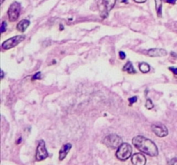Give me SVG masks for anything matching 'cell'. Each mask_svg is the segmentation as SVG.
Instances as JSON below:
<instances>
[{"label": "cell", "instance_id": "ba28073f", "mask_svg": "<svg viewBox=\"0 0 177 165\" xmlns=\"http://www.w3.org/2000/svg\"><path fill=\"white\" fill-rule=\"evenodd\" d=\"M117 0H102L103 3V10L101 11L102 17H106L109 12L112 10L116 3Z\"/></svg>", "mask_w": 177, "mask_h": 165}, {"label": "cell", "instance_id": "52a82bcc", "mask_svg": "<svg viewBox=\"0 0 177 165\" xmlns=\"http://www.w3.org/2000/svg\"><path fill=\"white\" fill-rule=\"evenodd\" d=\"M152 131L153 133L159 138H163V137H166L169 133V131H168V128L161 124V123H157V124H153L151 126Z\"/></svg>", "mask_w": 177, "mask_h": 165}, {"label": "cell", "instance_id": "e0dca14e", "mask_svg": "<svg viewBox=\"0 0 177 165\" xmlns=\"http://www.w3.org/2000/svg\"><path fill=\"white\" fill-rule=\"evenodd\" d=\"M42 73L41 72H37L36 73L33 77H32V80H37V79H41L42 78Z\"/></svg>", "mask_w": 177, "mask_h": 165}, {"label": "cell", "instance_id": "7c38bea8", "mask_svg": "<svg viewBox=\"0 0 177 165\" xmlns=\"http://www.w3.org/2000/svg\"><path fill=\"white\" fill-rule=\"evenodd\" d=\"M29 24H30V22H29V20L24 19V20L20 21V22L17 23V30L20 31V32H24L26 29H27V28L29 26Z\"/></svg>", "mask_w": 177, "mask_h": 165}, {"label": "cell", "instance_id": "4316f807", "mask_svg": "<svg viewBox=\"0 0 177 165\" xmlns=\"http://www.w3.org/2000/svg\"><path fill=\"white\" fill-rule=\"evenodd\" d=\"M20 142H22V137H20V138H19V139H18V141L17 142V144H19Z\"/></svg>", "mask_w": 177, "mask_h": 165}, {"label": "cell", "instance_id": "9c48e42d", "mask_svg": "<svg viewBox=\"0 0 177 165\" xmlns=\"http://www.w3.org/2000/svg\"><path fill=\"white\" fill-rule=\"evenodd\" d=\"M131 163L134 165H145L146 164V158L141 153H135L131 157Z\"/></svg>", "mask_w": 177, "mask_h": 165}, {"label": "cell", "instance_id": "ffe728a7", "mask_svg": "<svg viewBox=\"0 0 177 165\" xmlns=\"http://www.w3.org/2000/svg\"><path fill=\"white\" fill-rule=\"evenodd\" d=\"M169 165H177V157L172 158V159L169 162Z\"/></svg>", "mask_w": 177, "mask_h": 165}, {"label": "cell", "instance_id": "5bb4252c", "mask_svg": "<svg viewBox=\"0 0 177 165\" xmlns=\"http://www.w3.org/2000/svg\"><path fill=\"white\" fill-rule=\"evenodd\" d=\"M155 10H156L157 17H162V0H155Z\"/></svg>", "mask_w": 177, "mask_h": 165}, {"label": "cell", "instance_id": "3957f363", "mask_svg": "<svg viewBox=\"0 0 177 165\" xmlns=\"http://www.w3.org/2000/svg\"><path fill=\"white\" fill-rule=\"evenodd\" d=\"M103 143L111 149H118V147L123 144V141L118 135L110 134L104 139Z\"/></svg>", "mask_w": 177, "mask_h": 165}, {"label": "cell", "instance_id": "83f0119b", "mask_svg": "<svg viewBox=\"0 0 177 165\" xmlns=\"http://www.w3.org/2000/svg\"><path fill=\"white\" fill-rule=\"evenodd\" d=\"M3 1H4V0H2V1H1V2H2V3H3Z\"/></svg>", "mask_w": 177, "mask_h": 165}, {"label": "cell", "instance_id": "8fae6325", "mask_svg": "<svg viewBox=\"0 0 177 165\" xmlns=\"http://www.w3.org/2000/svg\"><path fill=\"white\" fill-rule=\"evenodd\" d=\"M72 148V144L70 143H67L65 144L60 150L59 151V160L60 161H62L65 159V157H67V155L68 154L69 151L71 150Z\"/></svg>", "mask_w": 177, "mask_h": 165}, {"label": "cell", "instance_id": "d4e9b609", "mask_svg": "<svg viewBox=\"0 0 177 165\" xmlns=\"http://www.w3.org/2000/svg\"><path fill=\"white\" fill-rule=\"evenodd\" d=\"M3 77H4V72H3V70H2V71H1V78L3 79Z\"/></svg>", "mask_w": 177, "mask_h": 165}, {"label": "cell", "instance_id": "484cf974", "mask_svg": "<svg viewBox=\"0 0 177 165\" xmlns=\"http://www.w3.org/2000/svg\"><path fill=\"white\" fill-rule=\"evenodd\" d=\"M120 3H128V0H118Z\"/></svg>", "mask_w": 177, "mask_h": 165}, {"label": "cell", "instance_id": "277c9868", "mask_svg": "<svg viewBox=\"0 0 177 165\" xmlns=\"http://www.w3.org/2000/svg\"><path fill=\"white\" fill-rule=\"evenodd\" d=\"M20 11H21V4L17 1L13 2L10 5L7 12L9 20L10 22H16L20 16Z\"/></svg>", "mask_w": 177, "mask_h": 165}, {"label": "cell", "instance_id": "7a4b0ae2", "mask_svg": "<svg viewBox=\"0 0 177 165\" xmlns=\"http://www.w3.org/2000/svg\"><path fill=\"white\" fill-rule=\"evenodd\" d=\"M132 147L128 143H123L118 149L116 152V157L120 161H126L131 157Z\"/></svg>", "mask_w": 177, "mask_h": 165}, {"label": "cell", "instance_id": "4fadbf2b", "mask_svg": "<svg viewBox=\"0 0 177 165\" xmlns=\"http://www.w3.org/2000/svg\"><path fill=\"white\" fill-rule=\"evenodd\" d=\"M123 71H126L127 73H129V74H135V73L137 72L136 70L134 69L133 65H132L131 62H130V61H128L126 64L125 65V66L123 67Z\"/></svg>", "mask_w": 177, "mask_h": 165}, {"label": "cell", "instance_id": "44dd1931", "mask_svg": "<svg viewBox=\"0 0 177 165\" xmlns=\"http://www.w3.org/2000/svg\"><path fill=\"white\" fill-rule=\"evenodd\" d=\"M125 57H126V54H125V52H122V51H121V52H119V59H122V60H123V59H125Z\"/></svg>", "mask_w": 177, "mask_h": 165}, {"label": "cell", "instance_id": "9a60e30c", "mask_svg": "<svg viewBox=\"0 0 177 165\" xmlns=\"http://www.w3.org/2000/svg\"><path fill=\"white\" fill-rule=\"evenodd\" d=\"M139 70L143 73H148L151 71V66L149 64H147L145 62H142L139 64Z\"/></svg>", "mask_w": 177, "mask_h": 165}, {"label": "cell", "instance_id": "cb8c5ba5", "mask_svg": "<svg viewBox=\"0 0 177 165\" xmlns=\"http://www.w3.org/2000/svg\"><path fill=\"white\" fill-rule=\"evenodd\" d=\"M134 1L137 2V3H143L146 2V0H134Z\"/></svg>", "mask_w": 177, "mask_h": 165}, {"label": "cell", "instance_id": "8992f818", "mask_svg": "<svg viewBox=\"0 0 177 165\" xmlns=\"http://www.w3.org/2000/svg\"><path fill=\"white\" fill-rule=\"evenodd\" d=\"M49 157V152L46 149L45 142L43 140L39 141V144L36 148V161H43Z\"/></svg>", "mask_w": 177, "mask_h": 165}, {"label": "cell", "instance_id": "6da1fadb", "mask_svg": "<svg viewBox=\"0 0 177 165\" xmlns=\"http://www.w3.org/2000/svg\"><path fill=\"white\" fill-rule=\"evenodd\" d=\"M132 144L138 151L150 157H156L158 155V148L155 143L144 136H136L132 139Z\"/></svg>", "mask_w": 177, "mask_h": 165}, {"label": "cell", "instance_id": "7402d4cb", "mask_svg": "<svg viewBox=\"0 0 177 165\" xmlns=\"http://www.w3.org/2000/svg\"><path fill=\"white\" fill-rule=\"evenodd\" d=\"M169 69L172 71L175 75H177V67H169Z\"/></svg>", "mask_w": 177, "mask_h": 165}, {"label": "cell", "instance_id": "30bf717a", "mask_svg": "<svg viewBox=\"0 0 177 165\" xmlns=\"http://www.w3.org/2000/svg\"><path fill=\"white\" fill-rule=\"evenodd\" d=\"M148 55L151 57H162L167 55V51L162 48H151L147 52Z\"/></svg>", "mask_w": 177, "mask_h": 165}, {"label": "cell", "instance_id": "ac0fdd59", "mask_svg": "<svg viewBox=\"0 0 177 165\" xmlns=\"http://www.w3.org/2000/svg\"><path fill=\"white\" fill-rule=\"evenodd\" d=\"M6 28H7V23L5 22H3L2 23V26H1V33H4L5 30H6Z\"/></svg>", "mask_w": 177, "mask_h": 165}, {"label": "cell", "instance_id": "d6986e66", "mask_svg": "<svg viewBox=\"0 0 177 165\" xmlns=\"http://www.w3.org/2000/svg\"><path fill=\"white\" fill-rule=\"evenodd\" d=\"M137 101V96H132L131 98H129V101H130V104L135 103Z\"/></svg>", "mask_w": 177, "mask_h": 165}, {"label": "cell", "instance_id": "2e32d148", "mask_svg": "<svg viewBox=\"0 0 177 165\" xmlns=\"http://www.w3.org/2000/svg\"><path fill=\"white\" fill-rule=\"evenodd\" d=\"M145 108L147 109H149V110L152 109L154 108V104H153V102H152V101L151 99H147V101L145 102Z\"/></svg>", "mask_w": 177, "mask_h": 165}, {"label": "cell", "instance_id": "603a6c76", "mask_svg": "<svg viewBox=\"0 0 177 165\" xmlns=\"http://www.w3.org/2000/svg\"><path fill=\"white\" fill-rule=\"evenodd\" d=\"M177 0H166V2L167 3H171V4H175L176 3Z\"/></svg>", "mask_w": 177, "mask_h": 165}, {"label": "cell", "instance_id": "5b68a950", "mask_svg": "<svg viewBox=\"0 0 177 165\" xmlns=\"http://www.w3.org/2000/svg\"><path fill=\"white\" fill-rule=\"evenodd\" d=\"M25 39V35H16L14 37H11L8 40H6L5 41L3 42L2 44V47L5 50L8 49H11L16 46H17L19 43H21L22 41H24Z\"/></svg>", "mask_w": 177, "mask_h": 165}]
</instances>
